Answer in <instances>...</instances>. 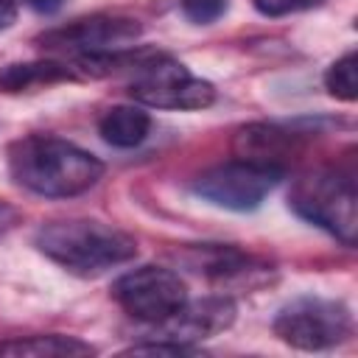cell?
Returning a JSON list of instances; mask_svg holds the SVG:
<instances>
[{
    "label": "cell",
    "mask_w": 358,
    "mask_h": 358,
    "mask_svg": "<svg viewBox=\"0 0 358 358\" xmlns=\"http://www.w3.org/2000/svg\"><path fill=\"white\" fill-rule=\"evenodd\" d=\"M78 73L67 62L39 59V62H14L0 67V92L17 95V92H34L45 90L62 81H76Z\"/></svg>",
    "instance_id": "12"
},
{
    "label": "cell",
    "mask_w": 358,
    "mask_h": 358,
    "mask_svg": "<svg viewBox=\"0 0 358 358\" xmlns=\"http://www.w3.org/2000/svg\"><path fill=\"white\" fill-rule=\"evenodd\" d=\"M11 179L45 199L81 196L103 176V162L53 134H25L8 145Z\"/></svg>",
    "instance_id": "1"
},
{
    "label": "cell",
    "mask_w": 358,
    "mask_h": 358,
    "mask_svg": "<svg viewBox=\"0 0 358 358\" xmlns=\"http://www.w3.org/2000/svg\"><path fill=\"white\" fill-rule=\"evenodd\" d=\"M112 296L131 319L159 324L187 302V288L173 268L140 266L115 280Z\"/></svg>",
    "instance_id": "7"
},
{
    "label": "cell",
    "mask_w": 358,
    "mask_h": 358,
    "mask_svg": "<svg viewBox=\"0 0 358 358\" xmlns=\"http://www.w3.org/2000/svg\"><path fill=\"white\" fill-rule=\"evenodd\" d=\"M143 25L134 17L126 14H90L70 20L67 25L50 28L36 36V45L42 50L67 53V56H87V53H103L129 48L134 39H140Z\"/></svg>",
    "instance_id": "8"
},
{
    "label": "cell",
    "mask_w": 358,
    "mask_h": 358,
    "mask_svg": "<svg viewBox=\"0 0 358 358\" xmlns=\"http://www.w3.org/2000/svg\"><path fill=\"white\" fill-rule=\"evenodd\" d=\"M280 179H285V171L235 157L229 162L201 171L193 179V193L215 207L249 213L263 204V199L280 185Z\"/></svg>",
    "instance_id": "6"
},
{
    "label": "cell",
    "mask_w": 358,
    "mask_h": 358,
    "mask_svg": "<svg viewBox=\"0 0 358 358\" xmlns=\"http://www.w3.org/2000/svg\"><path fill=\"white\" fill-rule=\"evenodd\" d=\"M324 87L333 98L352 103L358 95V81H355V50H347L344 56H338L327 73H324Z\"/></svg>",
    "instance_id": "15"
},
{
    "label": "cell",
    "mask_w": 358,
    "mask_h": 358,
    "mask_svg": "<svg viewBox=\"0 0 358 358\" xmlns=\"http://www.w3.org/2000/svg\"><path fill=\"white\" fill-rule=\"evenodd\" d=\"M22 221V213L11 204V201H6V199H0V235H6V232H11L17 224Z\"/></svg>",
    "instance_id": "19"
},
{
    "label": "cell",
    "mask_w": 358,
    "mask_h": 358,
    "mask_svg": "<svg viewBox=\"0 0 358 358\" xmlns=\"http://www.w3.org/2000/svg\"><path fill=\"white\" fill-rule=\"evenodd\" d=\"M14 20H17V6H14V0H0V31L11 28Z\"/></svg>",
    "instance_id": "20"
},
{
    "label": "cell",
    "mask_w": 358,
    "mask_h": 358,
    "mask_svg": "<svg viewBox=\"0 0 358 358\" xmlns=\"http://www.w3.org/2000/svg\"><path fill=\"white\" fill-rule=\"evenodd\" d=\"M148 131H151V115L134 103L109 106L98 120V134L103 137V143L115 148H134L148 137Z\"/></svg>",
    "instance_id": "13"
},
{
    "label": "cell",
    "mask_w": 358,
    "mask_h": 358,
    "mask_svg": "<svg viewBox=\"0 0 358 358\" xmlns=\"http://www.w3.org/2000/svg\"><path fill=\"white\" fill-rule=\"evenodd\" d=\"M34 11H39V14H53V11H59L62 8V3L64 0H25Z\"/></svg>",
    "instance_id": "21"
},
{
    "label": "cell",
    "mask_w": 358,
    "mask_h": 358,
    "mask_svg": "<svg viewBox=\"0 0 358 358\" xmlns=\"http://www.w3.org/2000/svg\"><path fill=\"white\" fill-rule=\"evenodd\" d=\"M235 313L238 308L229 296H201V299L185 302L173 316L159 322V338L196 344L201 338L229 330L235 322Z\"/></svg>",
    "instance_id": "11"
},
{
    "label": "cell",
    "mask_w": 358,
    "mask_h": 358,
    "mask_svg": "<svg viewBox=\"0 0 358 358\" xmlns=\"http://www.w3.org/2000/svg\"><path fill=\"white\" fill-rule=\"evenodd\" d=\"M92 352L95 347L90 341H81L76 336H62V333L0 341V355H8V358H22V355L25 358H81Z\"/></svg>",
    "instance_id": "14"
},
{
    "label": "cell",
    "mask_w": 358,
    "mask_h": 358,
    "mask_svg": "<svg viewBox=\"0 0 358 358\" xmlns=\"http://www.w3.org/2000/svg\"><path fill=\"white\" fill-rule=\"evenodd\" d=\"M274 336L296 350H330L352 336V313L327 296H296L274 316Z\"/></svg>",
    "instance_id": "5"
},
{
    "label": "cell",
    "mask_w": 358,
    "mask_h": 358,
    "mask_svg": "<svg viewBox=\"0 0 358 358\" xmlns=\"http://www.w3.org/2000/svg\"><path fill=\"white\" fill-rule=\"evenodd\" d=\"M324 0H252V6L263 14V17H285V14H296V11H308L322 6Z\"/></svg>",
    "instance_id": "18"
},
{
    "label": "cell",
    "mask_w": 358,
    "mask_h": 358,
    "mask_svg": "<svg viewBox=\"0 0 358 358\" xmlns=\"http://www.w3.org/2000/svg\"><path fill=\"white\" fill-rule=\"evenodd\" d=\"M310 131L282 123H246L232 134V154L257 165L288 171V162L305 148Z\"/></svg>",
    "instance_id": "10"
},
{
    "label": "cell",
    "mask_w": 358,
    "mask_h": 358,
    "mask_svg": "<svg viewBox=\"0 0 358 358\" xmlns=\"http://www.w3.org/2000/svg\"><path fill=\"white\" fill-rule=\"evenodd\" d=\"M288 207L316 224L319 229L330 232L344 246H355L358 238V190L352 168L341 171L333 165L310 168L299 173L288 193Z\"/></svg>",
    "instance_id": "3"
},
{
    "label": "cell",
    "mask_w": 358,
    "mask_h": 358,
    "mask_svg": "<svg viewBox=\"0 0 358 358\" xmlns=\"http://www.w3.org/2000/svg\"><path fill=\"white\" fill-rule=\"evenodd\" d=\"M201 352L196 344H185V341H171V338H159V341H148V344H134L126 350V355H196Z\"/></svg>",
    "instance_id": "17"
},
{
    "label": "cell",
    "mask_w": 358,
    "mask_h": 358,
    "mask_svg": "<svg viewBox=\"0 0 358 358\" xmlns=\"http://www.w3.org/2000/svg\"><path fill=\"white\" fill-rule=\"evenodd\" d=\"M229 0H182V11L190 22H199V25H210L215 22L224 11H227Z\"/></svg>",
    "instance_id": "16"
},
{
    "label": "cell",
    "mask_w": 358,
    "mask_h": 358,
    "mask_svg": "<svg viewBox=\"0 0 358 358\" xmlns=\"http://www.w3.org/2000/svg\"><path fill=\"white\" fill-rule=\"evenodd\" d=\"M171 257L179 266H185L213 282L266 280L271 271L268 260H263L252 252H243L232 243H185V246L173 249Z\"/></svg>",
    "instance_id": "9"
},
{
    "label": "cell",
    "mask_w": 358,
    "mask_h": 358,
    "mask_svg": "<svg viewBox=\"0 0 358 358\" xmlns=\"http://www.w3.org/2000/svg\"><path fill=\"white\" fill-rule=\"evenodd\" d=\"M34 246L76 277H98L137 257V241L98 218H59L36 229Z\"/></svg>",
    "instance_id": "2"
},
{
    "label": "cell",
    "mask_w": 358,
    "mask_h": 358,
    "mask_svg": "<svg viewBox=\"0 0 358 358\" xmlns=\"http://www.w3.org/2000/svg\"><path fill=\"white\" fill-rule=\"evenodd\" d=\"M129 95L154 109H207L215 101V87L193 76L173 56L154 50L129 78Z\"/></svg>",
    "instance_id": "4"
}]
</instances>
